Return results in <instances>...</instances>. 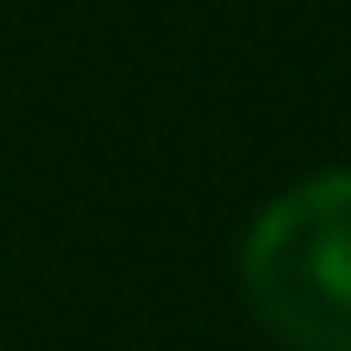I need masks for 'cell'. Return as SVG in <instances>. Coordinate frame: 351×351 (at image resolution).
I'll list each match as a JSON object with an SVG mask.
<instances>
[{
	"label": "cell",
	"mask_w": 351,
	"mask_h": 351,
	"mask_svg": "<svg viewBox=\"0 0 351 351\" xmlns=\"http://www.w3.org/2000/svg\"><path fill=\"white\" fill-rule=\"evenodd\" d=\"M241 280L293 351H351V176H313L254 221Z\"/></svg>",
	"instance_id": "1"
}]
</instances>
